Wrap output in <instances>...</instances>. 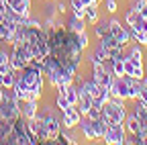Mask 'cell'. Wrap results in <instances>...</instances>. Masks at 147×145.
I'll use <instances>...</instances> for the list:
<instances>
[{
	"label": "cell",
	"instance_id": "6da1fadb",
	"mask_svg": "<svg viewBox=\"0 0 147 145\" xmlns=\"http://www.w3.org/2000/svg\"><path fill=\"white\" fill-rule=\"evenodd\" d=\"M82 47L78 43V33L69 31L67 27L49 29V55L57 59L65 71L78 74V65L82 61Z\"/></svg>",
	"mask_w": 147,
	"mask_h": 145
},
{
	"label": "cell",
	"instance_id": "7a4b0ae2",
	"mask_svg": "<svg viewBox=\"0 0 147 145\" xmlns=\"http://www.w3.org/2000/svg\"><path fill=\"white\" fill-rule=\"evenodd\" d=\"M39 143L37 137L29 131V125H27V119L21 115L16 121H14V127L8 135V145H35Z\"/></svg>",
	"mask_w": 147,
	"mask_h": 145
},
{
	"label": "cell",
	"instance_id": "3957f363",
	"mask_svg": "<svg viewBox=\"0 0 147 145\" xmlns=\"http://www.w3.org/2000/svg\"><path fill=\"white\" fill-rule=\"evenodd\" d=\"M18 76L23 78V82L29 90H41L43 92V71H41V67H37L33 63H27L18 71Z\"/></svg>",
	"mask_w": 147,
	"mask_h": 145
},
{
	"label": "cell",
	"instance_id": "277c9868",
	"mask_svg": "<svg viewBox=\"0 0 147 145\" xmlns=\"http://www.w3.org/2000/svg\"><path fill=\"white\" fill-rule=\"evenodd\" d=\"M100 119H104L106 123H123L127 119V111L125 106L115 104L113 100H106L100 106Z\"/></svg>",
	"mask_w": 147,
	"mask_h": 145
},
{
	"label": "cell",
	"instance_id": "5b68a950",
	"mask_svg": "<svg viewBox=\"0 0 147 145\" xmlns=\"http://www.w3.org/2000/svg\"><path fill=\"white\" fill-rule=\"evenodd\" d=\"M102 139L110 145H123L127 139V129L123 127V123H108V129Z\"/></svg>",
	"mask_w": 147,
	"mask_h": 145
},
{
	"label": "cell",
	"instance_id": "8992f818",
	"mask_svg": "<svg viewBox=\"0 0 147 145\" xmlns=\"http://www.w3.org/2000/svg\"><path fill=\"white\" fill-rule=\"evenodd\" d=\"M90 76H92V80H94L96 84L106 86V88H110V84H113V80H115V74L108 71L104 67V63H92V74Z\"/></svg>",
	"mask_w": 147,
	"mask_h": 145
},
{
	"label": "cell",
	"instance_id": "52a82bcc",
	"mask_svg": "<svg viewBox=\"0 0 147 145\" xmlns=\"http://www.w3.org/2000/svg\"><path fill=\"white\" fill-rule=\"evenodd\" d=\"M100 43H98V47H102L104 51H106V55L108 57H121L123 55V49H125V45H121L115 37H113V35H104V37L102 39H98Z\"/></svg>",
	"mask_w": 147,
	"mask_h": 145
},
{
	"label": "cell",
	"instance_id": "ba28073f",
	"mask_svg": "<svg viewBox=\"0 0 147 145\" xmlns=\"http://www.w3.org/2000/svg\"><path fill=\"white\" fill-rule=\"evenodd\" d=\"M82 119H84V115L80 113L78 104H69L65 111H61V123H63L65 129H74V127H78Z\"/></svg>",
	"mask_w": 147,
	"mask_h": 145
},
{
	"label": "cell",
	"instance_id": "9c48e42d",
	"mask_svg": "<svg viewBox=\"0 0 147 145\" xmlns=\"http://www.w3.org/2000/svg\"><path fill=\"white\" fill-rule=\"evenodd\" d=\"M108 33L113 35V37H115L121 45H127L129 41H131V33H129V27H123V23L117 21V19H110V21H108Z\"/></svg>",
	"mask_w": 147,
	"mask_h": 145
},
{
	"label": "cell",
	"instance_id": "30bf717a",
	"mask_svg": "<svg viewBox=\"0 0 147 145\" xmlns=\"http://www.w3.org/2000/svg\"><path fill=\"white\" fill-rule=\"evenodd\" d=\"M123 63H125V74H127V76H133V78H139V80H143V76H145L143 63H139V61H133L131 57H127V55H123Z\"/></svg>",
	"mask_w": 147,
	"mask_h": 145
},
{
	"label": "cell",
	"instance_id": "8fae6325",
	"mask_svg": "<svg viewBox=\"0 0 147 145\" xmlns=\"http://www.w3.org/2000/svg\"><path fill=\"white\" fill-rule=\"evenodd\" d=\"M14 127V121L8 119L2 111H0V143H8V135Z\"/></svg>",
	"mask_w": 147,
	"mask_h": 145
},
{
	"label": "cell",
	"instance_id": "7c38bea8",
	"mask_svg": "<svg viewBox=\"0 0 147 145\" xmlns=\"http://www.w3.org/2000/svg\"><path fill=\"white\" fill-rule=\"evenodd\" d=\"M80 131H82V135H84V139H88V141H94V139H98L96 137V131H94V121L92 119H88V117H84L82 121H80Z\"/></svg>",
	"mask_w": 147,
	"mask_h": 145
},
{
	"label": "cell",
	"instance_id": "4fadbf2b",
	"mask_svg": "<svg viewBox=\"0 0 147 145\" xmlns=\"http://www.w3.org/2000/svg\"><path fill=\"white\" fill-rule=\"evenodd\" d=\"M18 104H21V115H23L25 119H33L37 113H39V106H37V100H33V98L21 100Z\"/></svg>",
	"mask_w": 147,
	"mask_h": 145
},
{
	"label": "cell",
	"instance_id": "5bb4252c",
	"mask_svg": "<svg viewBox=\"0 0 147 145\" xmlns=\"http://www.w3.org/2000/svg\"><path fill=\"white\" fill-rule=\"evenodd\" d=\"M6 6H10L14 12L23 14V16H29L31 12V0H4Z\"/></svg>",
	"mask_w": 147,
	"mask_h": 145
},
{
	"label": "cell",
	"instance_id": "9a60e30c",
	"mask_svg": "<svg viewBox=\"0 0 147 145\" xmlns=\"http://www.w3.org/2000/svg\"><path fill=\"white\" fill-rule=\"evenodd\" d=\"M65 27H67L69 31H74V33H80V31H86V19H80V16H76V14H71L69 19H67V23H65Z\"/></svg>",
	"mask_w": 147,
	"mask_h": 145
},
{
	"label": "cell",
	"instance_id": "2e32d148",
	"mask_svg": "<svg viewBox=\"0 0 147 145\" xmlns=\"http://www.w3.org/2000/svg\"><path fill=\"white\" fill-rule=\"evenodd\" d=\"M125 121H127V123H125V125H127L125 129H127L129 133H131V135H137V133H139V129H141V121H139V117L133 113L131 117H127Z\"/></svg>",
	"mask_w": 147,
	"mask_h": 145
},
{
	"label": "cell",
	"instance_id": "e0dca14e",
	"mask_svg": "<svg viewBox=\"0 0 147 145\" xmlns=\"http://www.w3.org/2000/svg\"><path fill=\"white\" fill-rule=\"evenodd\" d=\"M127 27H129V25H127ZM129 33H131V39H133L135 43L147 47V31H137V29H133V27H129Z\"/></svg>",
	"mask_w": 147,
	"mask_h": 145
},
{
	"label": "cell",
	"instance_id": "ac0fdd59",
	"mask_svg": "<svg viewBox=\"0 0 147 145\" xmlns=\"http://www.w3.org/2000/svg\"><path fill=\"white\" fill-rule=\"evenodd\" d=\"M69 4H71V12L80 16V19H86V2L84 0H69Z\"/></svg>",
	"mask_w": 147,
	"mask_h": 145
},
{
	"label": "cell",
	"instance_id": "d6986e66",
	"mask_svg": "<svg viewBox=\"0 0 147 145\" xmlns=\"http://www.w3.org/2000/svg\"><path fill=\"white\" fill-rule=\"evenodd\" d=\"M94 35H96V39H102L104 35H108V21L106 19H98L96 23H94Z\"/></svg>",
	"mask_w": 147,
	"mask_h": 145
},
{
	"label": "cell",
	"instance_id": "ffe728a7",
	"mask_svg": "<svg viewBox=\"0 0 147 145\" xmlns=\"http://www.w3.org/2000/svg\"><path fill=\"white\" fill-rule=\"evenodd\" d=\"M14 78H16L14 69H8L6 74H0V86L2 88H12L14 86Z\"/></svg>",
	"mask_w": 147,
	"mask_h": 145
},
{
	"label": "cell",
	"instance_id": "44dd1931",
	"mask_svg": "<svg viewBox=\"0 0 147 145\" xmlns=\"http://www.w3.org/2000/svg\"><path fill=\"white\" fill-rule=\"evenodd\" d=\"M143 45H133L131 49H129V53H127V57H131L133 61H139V63H143V49H141Z\"/></svg>",
	"mask_w": 147,
	"mask_h": 145
},
{
	"label": "cell",
	"instance_id": "7402d4cb",
	"mask_svg": "<svg viewBox=\"0 0 147 145\" xmlns=\"http://www.w3.org/2000/svg\"><path fill=\"white\" fill-rule=\"evenodd\" d=\"M8 69H12V65H10V55H8L6 51L0 49V74H6Z\"/></svg>",
	"mask_w": 147,
	"mask_h": 145
},
{
	"label": "cell",
	"instance_id": "603a6c76",
	"mask_svg": "<svg viewBox=\"0 0 147 145\" xmlns=\"http://www.w3.org/2000/svg\"><path fill=\"white\" fill-rule=\"evenodd\" d=\"M86 21H90V25H94L98 21V4H88L86 6Z\"/></svg>",
	"mask_w": 147,
	"mask_h": 145
},
{
	"label": "cell",
	"instance_id": "cb8c5ba5",
	"mask_svg": "<svg viewBox=\"0 0 147 145\" xmlns=\"http://www.w3.org/2000/svg\"><path fill=\"white\" fill-rule=\"evenodd\" d=\"M67 106H69V102H67L65 94H63V92H57V96H55V108L61 113V111H65Z\"/></svg>",
	"mask_w": 147,
	"mask_h": 145
},
{
	"label": "cell",
	"instance_id": "d4e9b609",
	"mask_svg": "<svg viewBox=\"0 0 147 145\" xmlns=\"http://www.w3.org/2000/svg\"><path fill=\"white\" fill-rule=\"evenodd\" d=\"M113 71H115V76H125V63H123V55L113 59Z\"/></svg>",
	"mask_w": 147,
	"mask_h": 145
},
{
	"label": "cell",
	"instance_id": "484cf974",
	"mask_svg": "<svg viewBox=\"0 0 147 145\" xmlns=\"http://www.w3.org/2000/svg\"><path fill=\"white\" fill-rule=\"evenodd\" d=\"M137 19H139V12H135L133 8H129L127 14H125V23H127L129 27H133V25L137 23Z\"/></svg>",
	"mask_w": 147,
	"mask_h": 145
},
{
	"label": "cell",
	"instance_id": "4316f807",
	"mask_svg": "<svg viewBox=\"0 0 147 145\" xmlns=\"http://www.w3.org/2000/svg\"><path fill=\"white\" fill-rule=\"evenodd\" d=\"M78 43H80V47H82V49H88V43H90V41H88L86 31H80V33H78Z\"/></svg>",
	"mask_w": 147,
	"mask_h": 145
},
{
	"label": "cell",
	"instance_id": "83f0119b",
	"mask_svg": "<svg viewBox=\"0 0 147 145\" xmlns=\"http://www.w3.org/2000/svg\"><path fill=\"white\" fill-rule=\"evenodd\" d=\"M139 100H143L147 104V86L141 82V88H139Z\"/></svg>",
	"mask_w": 147,
	"mask_h": 145
},
{
	"label": "cell",
	"instance_id": "f1b7e54d",
	"mask_svg": "<svg viewBox=\"0 0 147 145\" xmlns=\"http://www.w3.org/2000/svg\"><path fill=\"white\" fill-rule=\"evenodd\" d=\"M117 0H106V10L108 12H117Z\"/></svg>",
	"mask_w": 147,
	"mask_h": 145
},
{
	"label": "cell",
	"instance_id": "f546056e",
	"mask_svg": "<svg viewBox=\"0 0 147 145\" xmlns=\"http://www.w3.org/2000/svg\"><path fill=\"white\" fill-rule=\"evenodd\" d=\"M55 6H57V12H65V4H63V2H59V0H57V4H55Z\"/></svg>",
	"mask_w": 147,
	"mask_h": 145
},
{
	"label": "cell",
	"instance_id": "4dcf8cb0",
	"mask_svg": "<svg viewBox=\"0 0 147 145\" xmlns=\"http://www.w3.org/2000/svg\"><path fill=\"white\" fill-rule=\"evenodd\" d=\"M84 2H86V6H88V4H98L100 0H84Z\"/></svg>",
	"mask_w": 147,
	"mask_h": 145
},
{
	"label": "cell",
	"instance_id": "1f68e13d",
	"mask_svg": "<svg viewBox=\"0 0 147 145\" xmlns=\"http://www.w3.org/2000/svg\"><path fill=\"white\" fill-rule=\"evenodd\" d=\"M141 82H143V84H145V86H147V74H145V76H143V80H141Z\"/></svg>",
	"mask_w": 147,
	"mask_h": 145
}]
</instances>
